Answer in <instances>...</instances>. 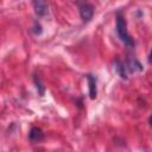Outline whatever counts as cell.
Listing matches in <instances>:
<instances>
[{
	"label": "cell",
	"instance_id": "6da1fadb",
	"mask_svg": "<svg viewBox=\"0 0 152 152\" xmlns=\"http://www.w3.org/2000/svg\"><path fill=\"white\" fill-rule=\"evenodd\" d=\"M116 32L120 37V39L128 46V48H133L134 46V40L131 38L128 31H127V24H126V20L125 18L118 13L116 14Z\"/></svg>",
	"mask_w": 152,
	"mask_h": 152
},
{
	"label": "cell",
	"instance_id": "7a4b0ae2",
	"mask_svg": "<svg viewBox=\"0 0 152 152\" xmlns=\"http://www.w3.org/2000/svg\"><path fill=\"white\" fill-rule=\"evenodd\" d=\"M78 10H80V15H81V18H82L83 21H89L93 18L94 8H93V6L90 4L82 2V4H80Z\"/></svg>",
	"mask_w": 152,
	"mask_h": 152
},
{
	"label": "cell",
	"instance_id": "3957f363",
	"mask_svg": "<svg viewBox=\"0 0 152 152\" xmlns=\"http://www.w3.org/2000/svg\"><path fill=\"white\" fill-rule=\"evenodd\" d=\"M33 7H34V12L37 15L44 17L48 14V5L45 1L36 0V1H33Z\"/></svg>",
	"mask_w": 152,
	"mask_h": 152
},
{
	"label": "cell",
	"instance_id": "277c9868",
	"mask_svg": "<svg viewBox=\"0 0 152 152\" xmlns=\"http://www.w3.org/2000/svg\"><path fill=\"white\" fill-rule=\"evenodd\" d=\"M28 139L30 141L32 142H38V141H42L44 139V133L40 128L38 127H32L30 133H28Z\"/></svg>",
	"mask_w": 152,
	"mask_h": 152
},
{
	"label": "cell",
	"instance_id": "5b68a950",
	"mask_svg": "<svg viewBox=\"0 0 152 152\" xmlns=\"http://www.w3.org/2000/svg\"><path fill=\"white\" fill-rule=\"evenodd\" d=\"M88 84H89V96L90 99H95L97 95V88H96V80L93 75H87Z\"/></svg>",
	"mask_w": 152,
	"mask_h": 152
},
{
	"label": "cell",
	"instance_id": "8992f818",
	"mask_svg": "<svg viewBox=\"0 0 152 152\" xmlns=\"http://www.w3.org/2000/svg\"><path fill=\"white\" fill-rule=\"evenodd\" d=\"M114 68L116 70V72L119 74V76L121 78H127V72H126V65L120 61V59H115L114 62Z\"/></svg>",
	"mask_w": 152,
	"mask_h": 152
},
{
	"label": "cell",
	"instance_id": "52a82bcc",
	"mask_svg": "<svg viewBox=\"0 0 152 152\" xmlns=\"http://www.w3.org/2000/svg\"><path fill=\"white\" fill-rule=\"evenodd\" d=\"M126 68H128L131 71H141L142 70V66H141V64L133 57H131V58H128V61H127V66Z\"/></svg>",
	"mask_w": 152,
	"mask_h": 152
},
{
	"label": "cell",
	"instance_id": "ba28073f",
	"mask_svg": "<svg viewBox=\"0 0 152 152\" xmlns=\"http://www.w3.org/2000/svg\"><path fill=\"white\" fill-rule=\"evenodd\" d=\"M33 81H34V84H36V88H37L39 95L43 96L44 93H45V88H44V86H43V83H42L40 77H39L38 75H34V76H33Z\"/></svg>",
	"mask_w": 152,
	"mask_h": 152
},
{
	"label": "cell",
	"instance_id": "9c48e42d",
	"mask_svg": "<svg viewBox=\"0 0 152 152\" xmlns=\"http://www.w3.org/2000/svg\"><path fill=\"white\" fill-rule=\"evenodd\" d=\"M32 32H33L34 34H40V33H42V26H40L38 23H34V25H33V27H32Z\"/></svg>",
	"mask_w": 152,
	"mask_h": 152
},
{
	"label": "cell",
	"instance_id": "30bf717a",
	"mask_svg": "<svg viewBox=\"0 0 152 152\" xmlns=\"http://www.w3.org/2000/svg\"><path fill=\"white\" fill-rule=\"evenodd\" d=\"M148 62L152 63V51H151V53H150V56H148Z\"/></svg>",
	"mask_w": 152,
	"mask_h": 152
},
{
	"label": "cell",
	"instance_id": "8fae6325",
	"mask_svg": "<svg viewBox=\"0 0 152 152\" xmlns=\"http://www.w3.org/2000/svg\"><path fill=\"white\" fill-rule=\"evenodd\" d=\"M150 125H151V126H152V115H151V116H150Z\"/></svg>",
	"mask_w": 152,
	"mask_h": 152
}]
</instances>
